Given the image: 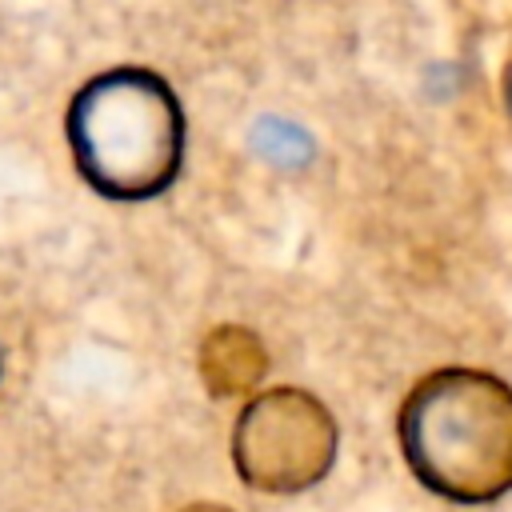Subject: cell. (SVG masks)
Listing matches in <instances>:
<instances>
[{
	"instance_id": "obj_1",
	"label": "cell",
	"mask_w": 512,
	"mask_h": 512,
	"mask_svg": "<svg viewBox=\"0 0 512 512\" xmlns=\"http://www.w3.org/2000/svg\"><path fill=\"white\" fill-rule=\"evenodd\" d=\"M400 452L444 500L484 504L512 488V388L476 368L424 376L400 408Z\"/></svg>"
},
{
	"instance_id": "obj_2",
	"label": "cell",
	"mask_w": 512,
	"mask_h": 512,
	"mask_svg": "<svg viewBox=\"0 0 512 512\" xmlns=\"http://www.w3.org/2000/svg\"><path fill=\"white\" fill-rule=\"evenodd\" d=\"M68 144L92 192L108 200H148L180 176L184 108L164 76L120 64L72 96Z\"/></svg>"
},
{
	"instance_id": "obj_3",
	"label": "cell",
	"mask_w": 512,
	"mask_h": 512,
	"mask_svg": "<svg viewBox=\"0 0 512 512\" xmlns=\"http://www.w3.org/2000/svg\"><path fill=\"white\" fill-rule=\"evenodd\" d=\"M332 412L300 388H272L244 404L232 432V460L244 484L260 492H304L336 460Z\"/></svg>"
},
{
	"instance_id": "obj_4",
	"label": "cell",
	"mask_w": 512,
	"mask_h": 512,
	"mask_svg": "<svg viewBox=\"0 0 512 512\" xmlns=\"http://www.w3.org/2000/svg\"><path fill=\"white\" fill-rule=\"evenodd\" d=\"M268 372V352L252 328L220 324L200 344V380L212 396L232 400L252 392Z\"/></svg>"
},
{
	"instance_id": "obj_5",
	"label": "cell",
	"mask_w": 512,
	"mask_h": 512,
	"mask_svg": "<svg viewBox=\"0 0 512 512\" xmlns=\"http://www.w3.org/2000/svg\"><path fill=\"white\" fill-rule=\"evenodd\" d=\"M256 144H260L264 156L288 160V164H296V160L308 152V140H304L292 124H280V120H264V124L256 128Z\"/></svg>"
},
{
	"instance_id": "obj_6",
	"label": "cell",
	"mask_w": 512,
	"mask_h": 512,
	"mask_svg": "<svg viewBox=\"0 0 512 512\" xmlns=\"http://www.w3.org/2000/svg\"><path fill=\"white\" fill-rule=\"evenodd\" d=\"M184 512H232V508H224V504H188Z\"/></svg>"
},
{
	"instance_id": "obj_7",
	"label": "cell",
	"mask_w": 512,
	"mask_h": 512,
	"mask_svg": "<svg viewBox=\"0 0 512 512\" xmlns=\"http://www.w3.org/2000/svg\"><path fill=\"white\" fill-rule=\"evenodd\" d=\"M504 100H508V112H512V68H508V80H504Z\"/></svg>"
}]
</instances>
